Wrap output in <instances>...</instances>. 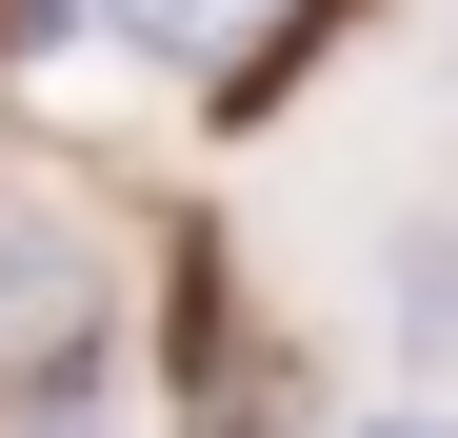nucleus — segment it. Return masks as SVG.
<instances>
[{"instance_id":"2","label":"nucleus","mask_w":458,"mask_h":438,"mask_svg":"<svg viewBox=\"0 0 458 438\" xmlns=\"http://www.w3.org/2000/svg\"><path fill=\"white\" fill-rule=\"evenodd\" d=\"M40 438H120V418H100V399H40Z\"/></svg>"},{"instance_id":"1","label":"nucleus","mask_w":458,"mask_h":438,"mask_svg":"<svg viewBox=\"0 0 458 438\" xmlns=\"http://www.w3.org/2000/svg\"><path fill=\"white\" fill-rule=\"evenodd\" d=\"M0 319L81 339V259H60V219H0Z\"/></svg>"}]
</instances>
